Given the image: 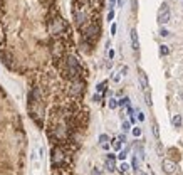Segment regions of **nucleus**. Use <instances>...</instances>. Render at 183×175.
Wrapping results in <instances>:
<instances>
[{
    "label": "nucleus",
    "instance_id": "nucleus-1",
    "mask_svg": "<svg viewBox=\"0 0 183 175\" xmlns=\"http://www.w3.org/2000/svg\"><path fill=\"white\" fill-rule=\"evenodd\" d=\"M66 61H67V69H69V74H71V78H72V81L79 79V76H81V66H79L77 59L74 56H67Z\"/></svg>",
    "mask_w": 183,
    "mask_h": 175
},
{
    "label": "nucleus",
    "instance_id": "nucleus-2",
    "mask_svg": "<svg viewBox=\"0 0 183 175\" xmlns=\"http://www.w3.org/2000/svg\"><path fill=\"white\" fill-rule=\"evenodd\" d=\"M170 17H172L170 7H168L166 4H163L160 7V10H158V17H156V20H158V24H160V25H165V24L170 22Z\"/></svg>",
    "mask_w": 183,
    "mask_h": 175
},
{
    "label": "nucleus",
    "instance_id": "nucleus-3",
    "mask_svg": "<svg viewBox=\"0 0 183 175\" xmlns=\"http://www.w3.org/2000/svg\"><path fill=\"white\" fill-rule=\"evenodd\" d=\"M66 31V24H64V20L61 19V17H54V19L51 20V32L55 35H61L62 32Z\"/></svg>",
    "mask_w": 183,
    "mask_h": 175
},
{
    "label": "nucleus",
    "instance_id": "nucleus-4",
    "mask_svg": "<svg viewBox=\"0 0 183 175\" xmlns=\"http://www.w3.org/2000/svg\"><path fill=\"white\" fill-rule=\"evenodd\" d=\"M51 160H52V165H61L64 162V152L61 148H52L51 152Z\"/></svg>",
    "mask_w": 183,
    "mask_h": 175
},
{
    "label": "nucleus",
    "instance_id": "nucleus-5",
    "mask_svg": "<svg viewBox=\"0 0 183 175\" xmlns=\"http://www.w3.org/2000/svg\"><path fill=\"white\" fill-rule=\"evenodd\" d=\"M161 168H163V172L166 175H172L173 172L176 170V164L173 162V160H170V158H163L161 160Z\"/></svg>",
    "mask_w": 183,
    "mask_h": 175
},
{
    "label": "nucleus",
    "instance_id": "nucleus-6",
    "mask_svg": "<svg viewBox=\"0 0 183 175\" xmlns=\"http://www.w3.org/2000/svg\"><path fill=\"white\" fill-rule=\"evenodd\" d=\"M138 81H140V86H141V89H143V93L150 89L148 76H146V73H144L143 69H138Z\"/></svg>",
    "mask_w": 183,
    "mask_h": 175
},
{
    "label": "nucleus",
    "instance_id": "nucleus-7",
    "mask_svg": "<svg viewBox=\"0 0 183 175\" xmlns=\"http://www.w3.org/2000/svg\"><path fill=\"white\" fill-rule=\"evenodd\" d=\"M129 39H131V49L133 51H138V49H140V39H138L136 29H131V31H129Z\"/></svg>",
    "mask_w": 183,
    "mask_h": 175
},
{
    "label": "nucleus",
    "instance_id": "nucleus-8",
    "mask_svg": "<svg viewBox=\"0 0 183 175\" xmlns=\"http://www.w3.org/2000/svg\"><path fill=\"white\" fill-rule=\"evenodd\" d=\"M114 160H116V155H113V153H108V158H106V168H108L109 172H114V170H116Z\"/></svg>",
    "mask_w": 183,
    "mask_h": 175
},
{
    "label": "nucleus",
    "instance_id": "nucleus-9",
    "mask_svg": "<svg viewBox=\"0 0 183 175\" xmlns=\"http://www.w3.org/2000/svg\"><path fill=\"white\" fill-rule=\"evenodd\" d=\"M52 54H54L55 59L62 57V46H61V42H54L52 44Z\"/></svg>",
    "mask_w": 183,
    "mask_h": 175
},
{
    "label": "nucleus",
    "instance_id": "nucleus-10",
    "mask_svg": "<svg viewBox=\"0 0 183 175\" xmlns=\"http://www.w3.org/2000/svg\"><path fill=\"white\" fill-rule=\"evenodd\" d=\"M71 93H72V94H81L82 93V81H81V79H76V81L72 83Z\"/></svg>",
    "mask_w": 183,
    "mask_h": 175
},
{
    "label": "nucleus",
    "instance_id": "nucleus-11",
    "mask_svg": "<svg viewBox=\"0 0 183 175\" xmlns=\"http://www.w3.org/2000/svg\"><path fill=\"white\" fill-rule=\"evenodd\" d=\"M86 35H87V39H91V41L97 37V27L94 25V24H93V25H89V27L86 29Z\"/></svg>",
    "mask_w": 183,
    "mask_h": 175
},
{
    "label": "nucleus",
    "instance_id": "nucleus-12",
    "mask_svg": "<svg viewBox=\"0 0 183 175\" xmlns=\"http://www.w3.org/2000/svg\"><path fill=\"white\" fill-rule=\"evenodd\" d=\"M172 125L175 126V128H181V125H183L181 115H173V116H172Z\"/></svg>",
    "mask_w": 183,
    "mask_h": 175
},
{
    "label": "nucleus",
    "instance_id": "nucleus-13",
    "mask_svg": "<svg viewBox=\"0 0 183 175\" xmlns=\"http://www.w3.org/2000/svg\"><path fill=\"white\" fill-rule=\"evenodd\" d=\"M111 145H113V148L116 150V152H121V145H123V141H121L119 138H114V140L111 141Z\"/></svg>",
    "mask_w": 183,
    "mask_h": 175
},
{
    "label": "nucleus",
    "instance_id": "nucleus-14",
    "mask_svg": "<svg viewBox=\"0 0 183 175\" xmlns=\"http://www.w3.org/2000/svg\"><path fill=\"white\" fill-rule=\"evenodd\" d=\"M131 168L133 170H140V158L136 155L133 157V162H131Z\"/></svg>",
    "mask_w": 183,
    "mask_h": 175
},
{
    "label": "nucleus",
    "instance_id": "nucleus-15",
    "mask_svg": "<svg viewBox=\"0 0 183 175\" xmlns=\"http://www.w3.org/2000/svg\"><path fill=\"white\" fill-rule=\"evenodd\" d=\"M170 54V47L166 46V44H161L160 46V56H168Z\"/></svg>",
    "mask_w": 183,
    "mask_h": 175
},
{
    "label": "nucleus",
    "instance_id": "nucleus-16",
    "mask_svg": "<svg viewBox=\"0 0 183 175\" xmlns=\"http://www.w3.org/2000/svg\"><path fill=\"white\" fill-rule=\"evenodd\" d=\"M128 152H129V148H125V150H121V152L118 153V158H119L121 162H125L126 157H128Z\"/></svg>",
    "mask_w": 183,
    "mask_h": 175
},
{
    "label": "nucleus",
    "instance_id": "nucleus-17",
    "mask_svg": "<svg viewBox=\"0 0 183 175\" xmlns=\"http://www.w3.org/2000/svg\"><path fill=\"white\" fill-rule=\"evenodd\" d=\"M108 105H109V108H111V109H116L118 106H119V103H118L116 98H109V103H108Z\"/></svg>",
    "mask_w": 183,
    "mask_h": 175
},
{
    "label": "nucleus",
    "instance_id": "nucleus-18",
    "mask_svg": "<svg viewBox=\"0 0 183 175\" xmlns=\"http://www.w3.org/2000/svg\"><path fill=\"white\" fill-rule=\"evenodd\" d=\"M121 130L125 133H128L129 130H131V123H129V121H123V123H121Z\"/></svg>",
    "mask_w": 183,
    "mask_h": 175
},
{
    "label": "nucleus",
    "instance_id": "nucleus-19",
    "mask_svg": "<svg viewBox=\"0 0 183 175\" xmlns=\"http://www.w3.org/2000/svg\"><path fill=\"white\" fill-rule=\"evenodd\" d=\"M131 133H133V136H134V138H138V136H141V133H143V130H141L140 126H134V128L131 130Z\"/></svg>",
    "mask_w": 183,
    "mask_h": 175
},
{
    "label": "nucleus",
    "instance_id": "nucleus-20",
    "mask_svg": "<svg viewBox=\"0 0 183 175\" xmlns=\"http://www.w3.org/2000/svg\"><path fill=\"white\" fill-rule=\"evenodd\" d=\"M129 168H131V167H129V165L126 164V162H123V164L119 165V173H126V172H128Z\"/></svg>",
    "mask_w": 183,
    "mask_h": 175
},
{
    "label": "nucleus",
    "instance_id": "nucleus-21",
    "mask_svg": "<svg viewBox=\"0 0 183 175\" xmlns=\"http://www.w3.org/2000/svg\"><path fill=\"white\" fill-rule=\"evenodd\" d=\"M144 99H146V105H148V106L153 105V101H151V93H150V89L144 91Z\"/></svg>",
    "mask_w": 183,
    "mask_h": 175
},
{
    "label": "nucleus",
    "instance_id": "nucleus-22",
    "mask_svg": "<svg viewBox=\"0 0 183 175\" xmlns=\"http://www.w3.org/2000/svg\"><path fill=\"white\" fill-rule=\"evenodd\" d=\"M118 103H119V106H129V98L128 96L121 98V99H118Z\"/></svg>",
    "mask_w": 183,
    "mask_h": 175
},
{
    "label": "nucleus",
    "instance_id": "nucleus-23",
    "mask_svg": "<svg viewBox=\"0 0 183 175\" xmlns=\"http://www.w3.org/2000/svg\"><path fill=\"white\" fill-rule=\"evenodd\" d=\"M106 84H108V83H106V81H103V83H99V84H97V86H96V91H97V93H103V91H104V89H106Z\"/></svg>",
    "mask_w": 183,
    "mask_h": 175
},
{
    "label": "nucleus",
    "instance_id": "nucleus-24",
    "mask_svg": "<svg viewBox=\"0 0 183 175\" xmlns=\"http://www.w3.org/2000/svg\"><path fill=\"white\" fill-rule=\"evenodd\" d=\"M99 143H101V145L109 143V136H108V135H104V133H103V135H99Z\"/></svg>",
    "mask_w": 183,
    "mask_h": 175
},
{
    "label": "nucleus",
    "instance_id": "nucleus-25",
    "mask_svg": "<svg viewBox=\"0 0 183 175\" xmlns=\"http://www.w3.org/2000/svg\"><path fill=\"white\" fill-rule=\"evenodd\" d=\"M153 135L156 136V140L160 138V130H158V125L156 123H153Z\"/></svg>",
    "mask_w": 183,
    "mask_h": 175
},
{
    "label": "nucleus",
    "instance_id": "nucleus-26",
    "mask_svg": "<svg viewBox=\"0 0 183 175\" xmlns=\"http://www.w3.org/2000/svg\"><path fill=\"white\" fill-rule=\"evenodd\" d=\"M160 35H161V37H168V35H170V32H168V29H161V31H160Z\"/></svg>",
    "mask_w": 183,
    "mask_h": 175
},
{
    "label": "nucleus",
    "instance_id": "nucleus-27",
    "mask_svg": "<svg viewBox=\"0 0 183 175\" xmlns=\"http://www.w3.org/2000/svg\"><path fill=\"white\" fill-rule=\"evenodd\" d=\"M119 74H121V76H126V74H128V66H123V67H121Z\"/></svg>",
    "mask_w": 183,
    "mask_h": 175
},
{
    "label": "nucleus",
    "instance_id": "nucleus-28",
    "mask_svg": "<svg viewBox=\"0 0 183 175\" xmlns=\"http://www.w3.org/2000/svg\"><path fill=\"white\" fill-rule=\"evenodd\" d=\"M113 19H114V8H111L108 12V20H113Z\"/></svg>",
    "mask_w": 183,
    "mask_h": 175
},
{
    "label": "nucleus",
    "instance_id": "nucleus-29",
    "mask_svg": "<svg viewBox=\"0 0 183 175\" xmlns=\"http://www.w3.org/2000/svg\"><path fill=\"white\" fill-rule=\"evenodd\" d=\"M138 120H140V121H144V113H143V111H140V109H138Z\"/></svg>",
    "mask_w": 183,
    "mask_h": 175
},
{
    "label": "nucleus",
    "instance_id": "nucleus-30",
    "mask_svg": "<svg viewBox=\"0 0 183 175\" xmlns=\"http://www.w3.org/2000/svg\"><path fill=\"white\" fill-rule=\"evenodd\" d=\"M113 81H114V83H119V81H121V74H119V73L113 76Z\"/></svg>",
    "mask_w": 183,
    "mask_h": 175
},
{
    "label": "nucleus",
    "instance_id": "nucleus-31",
    "mask_svg": "<svg viewBox=\"0 0 183 175\" xmlns=\"http://www.w3.org/2000/svg\"><path fill=\"white\" fill-rule=\"evenodd\" d=\"M116 24H113V25H111V35H114V34H116Z\"/></svg>",
    "mask_w": 183,
    "mask_h": 175
},
{
    "label": "nucleus",
    "instance_id": "nucleus-32",
    "mask_svg": "<svg viewBox=\"0 0 183 175\" xmlns=\"http://www.w3.org/2000/svg\"><path fill=\"white\" fill-rule=\"evenodd\" d=\"M108 56H109V59H113V57H114V49H109V51H108Z\"/></svg>",
    "mask_w": 183,
    "mask_h": 175
},
{
    "label": "nucleus",
    "instance_id": "nucleus-33",
    "mask_svg": "<svg viewBox=\"0 0 183 175\" xmlns=\"http://www.w3.org/2000/svg\"><path fill=\"white\" fill-rule=\"evenodd\" d=\"M129 123H136V116L134 115H129Z\"/></svg>",
    "mask_w": 183,
    "mask_h": 175
},
{
    "label": "nucleus",
    "instance_id": "nucleus-34",
    "mask_svg": "<svg viewBox=\"0 0 183 175\" xmlns=\"http://www.w3.org/2000/svg\"><path fill=\"white\" fill-rule=\"evenodd\" d=\"M39 157H40V160L44 158V148L42 147H39Z\"/></svg>",
    "mask_w": 183,
    "mask_h": 175
},
{
    "label": "nucleus",
    "instance_id": "nucleus-35",
    "mask_svg": "<svg viewBox=\"0 0 183 175\" xmlns=\"http://www.w3.org/2000/svg\"><path fill=\"white\" fill-rule=\"evenodd\" d=\"M118 138H119V140L123 141V143H126V136H125V135H119V136H118Z\"/></svg>",
    "mask_w": 183,
    "mask_h": 175
},
{
    "label": "nucleus",
    "instance_id": "nucleus-36",
    "mask_svg": "<svg viewBox=\"0 0 183 175\" xmlns=\"http://www.w3.org/2000/svg\"><path fill=\"white\" fill-rule=\"evenodd\" d=\"M114 4H116V0H109V7L114 8Z\"/></svg>",
    "mask_w": 183,
    "mask_h": 175
},
{
    "label": "nucleus",
    "instance_id": "nucleus-37",
    "mask_svg": "<svg viewBox=\"0 0 183 175\" xmlns=\"http://www.w3.org/2000/svg\"><path fill=\"white\" fill-rule=\"evenodd\" d=\"M101 148H103V150H109V143H104V145H101Z\"/></svg>",
    "mask_w": 183,
    "mask_h": 175
},
{
    "label": "nucleus",
    "instance_id": "nucleus-38",
    "mask_svg": "<svg viewBox=\"0 0 183 175\" xmlns=\"http://www.w3.org/2000/svg\"><path fill=\"white\" fill-rule=\"evenodd\" d=\"M118 5H119V7H123V5H125V0H118Z\"/></svg>",
    "mask_w": 183,
    "mask_h": 175
},
{
    "label": "nucleus",
    "instance_id": "nucleus-39",
    "mask_svg": "<svg viewBox=\"0 0 183 175\" xmlns=\"http://www.w3.org/2000/svg\"><path fill=\"white\" fill-rule=\"evenodd\" d=\"M140 175H146V173H140Z\"/></svg>",
    "mask_w": 183,
    "mask_h": 175
}]
</instances>
